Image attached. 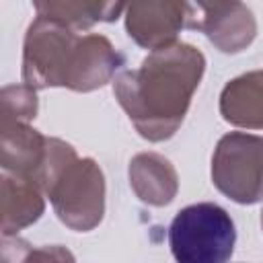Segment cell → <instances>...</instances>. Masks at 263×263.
<instances>
[{
	"label": "cell",
	"instance_id": "obj_4",
	"mask_svg": "<svg viewBox=\"0 0 263 263\" xmlns=\"http://www.w3.org/2000/svg\"><path fill=\"white\" fill-rule=\"evenodd\" d=\"M62 224L88 232L105 216V175L92 158H72L45 193Z\"/></svg>",
	"mask_w": 263,
	"mask_h": 263
},
{
	"label": "cell",
	"instance_id": "obj_5",
	"mask_svg": "<svg viewBox=\"0 0 263 263\" xmlns=\"http://www.w3.org/2000/svg\"><path fill=\"white\" fill-rule=\"evenodd\" d=\"M212 183L240 205L263 199V138L230 132L216 144L212 156Z\"/></svg>",
	"mask_w": 263,
	"mask_h": 263
},
{
	"label": "cell",
	"instance_id": "obj_13",
	"mask_svg": "<svg viewBox=\"0 0 263 263\" xmlns=\"http://www.w3.org/2000/svg\"><path fill=\"white\" fill-rule=\"evenodd\" d=\"M4 263H76L74 255L62 245H43L31 249L21 238H4Z\"/></svg>",
	"mask_w": 263,
	"mask_h": 263
},
{
	"label": "cell",
	"instance_id": "obj_2",
	"mask_svg": "<svg viewBox=\"0 0 263 263\" xmlns=\"http://www.w3.org/2000/svg\"><path fill=\"white\" fill-rule=\"evenodd\" d=\"M234 242L236 228L230 214L212 201L179 210L168 226V245L177 263H228Z\"/></svg>",
	"mask_w": 263,
	"mask_h": 263
},
{
	"label": "cell",
	"instance_id": "obj_6",
	"mask_svg": "<svg viewBox=\"0 0 263 263\" xmlns=\"http://www.w3.org/2000/svg\"><path fill=\"white\" fill-rule=\"evenodd\" d=\"M189 29L201 31L222 53H238L257 37L255 14L242 2L191 4Z\"/></svg>",
	"mask_w": 263,
	"mask_h": 263
},
{
	"label": "cell",
	"instance_id": "obj_15",
	"mask_svg": "<svg viewBox=\"0 0 263 263\" xmlns=\"http://www.w3.org/2000/svg\"><path fill=\"white\" fill-rule=\"evenodd\" d=\"M261 228H263V212H261Z\"/></svg>",
	"mask_w": 263,
	"mask_h": 263
},
{
	"label": "cell",
	"instance_id": "obj_9",
	"mask_svg": "<svg viewBox=\"0 0 263 263\" xmlns=\"http://www.w3.org/2000/svg\"><path fill=\"white\" fill-rule=\"evenodd\" d=\"M43 191L29 177L4 173L2 175V236H16L23 228L35 224L43 210Z\"/></svg>",
	"mask_w": 263,
	"mask_h": 263
},
{
	"label": "cell",
	"instance_id": "obj_14",
	"mask_svg": "<svg viewBox=\"0 0 263 263\" xmlns=\"http://www.w3.org/2000/svg\"><path fill=\"white\" fill-rule=\"evenodd\" d=\"M2 125L29 123L35 119L39 101L35 88L27 84H10L2 88Z\"/></svg>",
	"mask_w": 263,
	"mask_h": 263
},
{
	"label": "cell",
	"instance_id": "obj_1",
	"mask_svg": "<svg viewBox=\"0 0 263 263\" xmlns=\"http://www.w3.org/2000/svg\"><path fill=\"white\" fill-rule=\"evenodd\" d=\"M203 72V53L177 41L150 51L140 68L119 72L113 92L144 140L164 142L181 127Z\"/></svg>",
	"mask_w": 263,
	"mask_h": 263
},
{
	"label": "cell",
	"instance_id": "obj_10",
	"mask_svg": "<svg viewBox=\"0 0 263 263\" xmlns=\"http://www.w3.org/2000/svg\"><path fill=\"white\" fill-rule=\"evenodd\" d=\"M224 121L245 129H263V70L230 80L220 95Z\"/></svg>",
	"mask_w": 263,
	"mask_h": 263
},
{
	"label": "cell",
	"instance_id": "obj_8",
	"mask_svg": "<svg viewBox=\"0 0 263 263\" xmlns=\"http://www.w3.org/2000/svg\"><path fill=\"white\" fill-rule=\"evenodd\" d=\"M129 185L136 197L148 205L164 208L179 191V177L168 158L158 152H140L129 160Z\"/></svg>",
	"mask_w": 263,
	"mask_h": 263
},
{
	"label": "cell",
	"instance_id": "obj_11",
	"mask_svg": "<svg viewBox=\"0 0 263 263\" xmlns=\"http://www.w3.org/2000/svg\"><path fill=\"white\" fill-rule=\"evenodd\" d=\"M49 138L31 127L29 123L2 125V168L35 181L47 154Z\"/></svg>",
	"mask_w": 263,
	"mask_h": 263
},
{
	"label": "cell",
	"instance_id": "obj_12",
	"mask_svg": "<svg viewBox=\"0 0 263 263\" xmlns=\"http://www.w3.org/2000/svg\"><path fill=\"white\" fill-rule=\"evenodd\" d=\"M115 2H35L37 16L55 18L74 31L90 29L97 23H113L125 10Z\"/></svg>",
	"mask_w": 263,
	"mask_h": 263
},
{
	"label": "cell",
	"instance_id": "obj_3",
	"mask_svg": "<svg viewBox=\"0 0 263 263\" xmlns=\"http://www.w3.org/2000/svg\"><path fill=\"white\" fill-rule=\"evenodd\" d=\"M80 35L68 25L37 16L23 43V82L35 90L62 86L68 88L78 47Z\"/></svg>",
	"mask_w": 263,
	"mask_h": 263
},
{
	"label": "cell",
	"instance_id": "obj_7",
	"mask_svg": "<svg viewBox=\"0 0 263 263\" xmlns=\"http://www.w3.org/2000/svg\"><path fill=\"white\" fill-rule=\"evenodd\" d=\"M187 2H132L125 8V31L144 49H162L177 43L181 29L189 27Z\"/></svg>",
	"mask_w": 263,
	"mask_h": 263
}]
</instances>
